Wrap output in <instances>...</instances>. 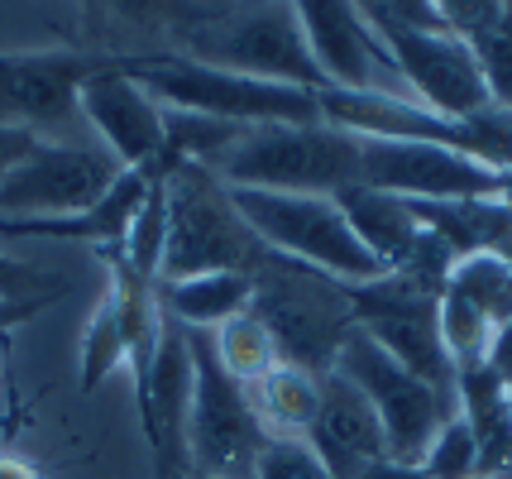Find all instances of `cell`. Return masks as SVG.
<instances>
[{"mask_svg":"<svg viewBox=\"0 0 512 479\" xmlns=\"http://www.w3.org/2000/svg\"><path fill=\"white\" fill-rule=\"evenodd\" d=\"M249 317H259L268 326L283 365L321 379L335 369L340 345L355 331V302H350V288L340 278L268 250L254 269Z\"/></svg>","mask_w":512,"mask_h":479,"instance_id":"cell-1","label":"cell"},{"mask_svg":"<svg viewBox=\"0 0 512 479\" xmlns=\"http://www.w3.org/2000/svg\"><path fill=\"white\" fill-rule=\"evenodd\" d=\"M168 187V240L158 283H187L201 274H254L264 259V240L249 230L230 187L201 168V163H173L163 173Z\"/></svg>","mask_w":512,"mask_h":479,"instance_id":"cell-2","label":"cell"},{"mask_svg":"<svg viewBox=\"0 0 512 479\" xmlns=\"http://www.w3.org/2000/svg\"><path fill=\"white\" fill-rule=\"evenodd\" d=\"M125 72L154 96L163 111L206 115V120H225V125H245V130H259V125H321V106H316L312 92L240 77V72L197 63V58L130 53Z\"/></svg>","mask_w":512,"mask_h":479,"instance_id":"cell-3","label":"cell"},{"mask_svg":"<svg viewBox=\"0 0 512 479\" xmlns=\"http://www.w3.org/2000/svg\"><path fill=\"white\" fill-rule=\"evenodd\" d=\"M225 187L335 197L359 183V139L335 125H259L211 163Z\"/></svg>","mask_w":512,"mask_h":479,"instance_id":"cell-4","label":"cell"},{"mask_svg":"<svg viewBox=\"0 0 512 479\" xmlns=\"http://www.w3.org/2000/svg\"><path fill=\"white\" fill-rule=\"evenodd\" d=\"M182 44L187 58L211 68L297 87V92H326V77L316 72L312 48L302 39V24L292 5H225V10H192L182 15Z\"/></svg>","mask_w":512,"mask_h":479,"instance_id":"cell-5","label":"cell"},{"mask_svg":"<svg viewBox=\"0 0 512 479\" xmlns=\"http://www.w3.org/2000/svg\"><path fill=\"white\" fill-rule=\"evenodd\" d=\"M230 197L240 206V216L249 230L264 240V250L297 259L307 269L340 278L345 288L374 283L383 278V264L359 245V235L350 230L345 211L335 206V197H292V192H245L230 187Z\"/></svg>","mask_w":512,"mask_h":479,"instance_id":"cell-6","label":"cell"},{"mask_svg":"<svg viewBox=\"0 0 512 479\" xmlns=\"http://www.w3.org/2000/svg\"><path fill=\"white\" fill-rule=\"evenodd\" d=\"M192 336V412H187V465L201 479H254V465L268 446L264 417L254 412L245 384H235L221 369L211 336L206 331H187Z\"/></svg>","mask_w":512,"mask_h":479,"instance_id":"cell-7","label":"cell"},{"mask_svg":"<svg viewBox=\"0 0 512 479\" xmlns=\"http://www.w3.org/2000/svg\"><path fill=\"white\" fill-rule=\"evenodd\" d=\"M335 374H345L369 398V408H374V417L383 427V441H388V460H402V465H422L436 432L460 412L455 408V393H441V388L422 384L417 374H407L359 326L340 345Z\"/></svg>","mask_w":512,"mask_h":479,"instance_id":"cell-8","label":"cell"},{"mask_svg":"<svg viewBox=\"0 0 512 479\" xmlns=\"http://www.w3.org/2000/svg\"><path fill=\"white\" fill-rule=\"evenodd\" d=\"M359 10H364V20L374 24V34L383 39L398 77L407 82V96L417 106L450 115V120H465V115H479L484 106H493L474 48L460 34H450L446 20L402 24L393 15H383V5H359Z\"/></svg>","mask_w":512,"mask_h":479,"instance_id":"cell-9","label":"cell"},{"mask_svg":"<svg viewBox=\"0 0 512 479\" xmlns=\"http://www.w3.org/2000/svg\"><path fill=\"white\" fill-rule=\"evenodd\" d=\"M355 326L422 384L455 393V365L441 341V288L417 274H383L350 288Z\"/></svg>","mask_w":512,"mask_h":479,"instance_id":"cell-10","label":"cell"},{"mask_svg":"<svg viewBox=\"0 0 512 479\" xmlns=\"http://www.w3.org/2000/svg\"><path fill=\"white\" fill-rule=\"evenodd\" d=\"M359 183L426 206L512 202V173H493L479 159L412 139H359Z\"/></svg>","mask_w":512,"mask_h":479,"instance_id":"cell-11","label":"cell"},{"mask_svg":"<svg viewBox=\"0 0 512 479\" xmlns=\"http://www.w3.org/2000/svg\"><path fill=\"white\" fill-rule=\"evenodd\" d=\"M125 168L101 144H48L39 139L0 183V221H53L91 211Z\"/></svg>","mask_w":512,"mask_h":479,"instance_id":"cell-12","label":"cell"},{"mask_svg":"<svg viewBox=\"0 0 512 479\" xmlns=\"http://www.w3.org/2000/svg\"><path fill=\"white\" fill-rule=\"evenodd\" d=\"M115 53H0V125L24 130L48 144H67V125L77 115V92L91 72H101Z\"/></svg>","mask_w":512,"mask_h":479,"instance_id":"cell-13","label":"cell"},{"mask_svg":"<svg viewBox=\"0 0 512 479\" xmlns=\"http://www.w3.org/2000/svg\"><path fill=\"white\" fill-rule=\"evenodd\" d=\"M302 39L312 48L316 72L326 77V92H374V96H407L393 58L364 10L350 0H302L292 5ZM412 101V96H407Z\"/></svg>","mask_w":512,"mask_h":479,"instance_id":"cell-14","label":"cell"},{"mask_svg":"<svg viewBox=\"0 0 512 479\" xmlns=\"http://www.w3.org/2000/svg\"><path fill=\"white\" fill-rule=\"evenodd\" d=\"M130 53H115L101 72H91L77 92V115L91 125L96 144L120 168L158 173L168 149V111L125 72Z\"/></svg>","mask_w":512,"mask_h":479,"instance_id":"cell-15","label":"cell"},{"mask_svg":"<svg viewBox=\"0 0 512 479\" xmlns=\"http://www.w3.org/2000/svg\"><path fill=\"white\" fill-rule=\"evenodd\" d=\"M192 336L178 321H163V336L149 369L134 379V403H139V427L149 441L158 479H192L187 465V412H192Z\"/></svg>","mask_w":512,"mask_h":479,"instance_id":"cell-16","label":"cell"},{"mask_svg":"<svg viewBox=\"0 0 512 479\" xmlns=\"http://www.w3.org/2000/svg\"><path fill=\"white\" fill-rule=\"evenodd\" d=\"M302 441L321 456V465L335 479H359L369 465L388 460V441H383V427L369 408V398L335 369L321 374V403H316V417Z\"/></svg>","mask_w":512,"mask_h":479,"instance_id":"cell-17","label":"cell"},{"mask_svg":"<svg viewBox=\"0 0 512 479\" xmlns=\"http://www.w3.org/2000/svg\"><path fill=\"white\" fill-rule=\"evenodd\" d=\"M335 206L345 211V221L359 235V245L383 264V274H398L402 264L417 254V245H422V235H426L417 211L402 202V197L374 192V187H364V183L335 192Z\"/></svg>","mask_w":512,"mask_h":479,"instance_id":"cell-18","label":"cell"},{"mask_svg":"<svg viewBox=\"0 0 512 479\" xmlns=\"http://www.w3.org/2000/svg\"><path fill=\"white\" fill-rule=\"evenodd\" d=\"M455 408L465 417L479 446V475L484 479H512V412H508V384L489 365H474L455 374Z\"/></svg>","mask_w":512,"mask_h":479,"instance_id":"cell-19","label":"cell"},{"mask_svg":"<svg viewBox=\"0 0 512 479\" xmlns=\"http://www.w3.org/2000/svg\"><path fill=\"white\" fill-rule=\"evenodd\" d=\"M163 312L182 331H221L254 307V274H201L187 283H158Z\"/></svg>","mask_w":512,"mask_h":479,"instance_id":"cell-20","label":"cell"},{"mask_svg":"<svg viewBox=\"0 0 512 479\" xmlns=\"http://www.w3.org/2000/svg\"><path fill=\"white\" fill-rule=\"evenodd\" d=\"M446 297L465 302L474 317H484L498 331L503 321H512V264L503 254H489V250H474V254H460L450 264L446 274Z\"/></svg>","mask_w":512,"mask_h":479,"instance_id":"cell-21","label":"cell"},{"mask_svg":"<svg viewBox=\"0 0 512 479\" xmlns=\"http://www.w3.org/2000/svg\"><path fill=\"white\" fill-rule=\"evenodd\" d=\"M249 398H254V412L264 417L268 436H307L316 403H321V379L292 365H278L268 379L249 388Z\"/></svg>","mask_w":512,"mask_h":479,"instance_id":"cell-22","label":"cell"},{"mask_svg":"<svg viewBox=\"0 0 512 479\" xmlns=\"http://www.w3.org/2000/svg\"><path fill=\"white\" fill-rule=\"evenodd\" d=\"M206 336H211V350H216L221 369L245 388H254L259 379H268L273 369L283 365V360H278V345L268 336V326L259 317H249V312L235 321H225L221 331H206Z\"/></svg>","mask_w":512,"mask_h":479,"instance_id":"cell-23","label":"cell"},{"mask_svg":"<svg viewBox=\"0 0 512 479\" xmlns=\"http://www.w3.org/2000/svg\"><path fill=\"white\" fill-rule=\"evenodd\" d=\"M77 365H82V374H77L82 393H96L115 369L125 365V321H120V302H115L111 288L101 293V302H96V312H91V321H87V331H82Z\"/></svg>","mask_w":512,"mask_h":479,"instance_id":"cell-24","label":"cell"},{"mask_svg":"<svg viewBox=\"0 0 512 479\" xmlns=\"http://www.w3.org/2000/svg\"><path fill=\"white\" fill-rule=\"evenodd\" d=\"M163 240H168V187H163V173H154L149 197H144V206H139V216H134V226H130V240H125V250L115 254V259H120L130 274L158 283Z\"/></svg>","mask_w":512,"mask_h":479,"instance_id":"cell-25","label":"cell"},{"mask_svg":"<svg viewBox=\"0 0 512 479\" xmlns=\"http://www.w3.org/2000/svg\"><path fill=\"white\" fill-rule=\"evenodd\" d=\"M465 44L479 58V72H484V87H489L493 106L512 111V5H498L489 15V24H479Z\"/></svg>","mask_w":512,"mask_h":479,"instance_id":"cell-26","label":"cell"},{"mask_svg":"<svg viewBox=\"0 0 512 479\" xmlns=\"http://www.w3.org/2000/svg\"><path fill=\"white\" fill-rule=\"evenodd\" d=\"M422 470H426V479H479V446H474V432L465 427L460 412L426 446Z\"/></svg>","mask_w":512,"mask_h":479,"instance_id":"cell-27","label":"cell"},{"mask_svg":"<svg viewBox=\"0 0 512 479\" xmlns=\"http://www.w3.org/2000/svg\"><path fill=\"white\" fill-rule=\"evenodd\" d=\"M254 479H335L302 436H268Z\"/></svg>","mask_w":512,"mask_h":479,"instance_id":"cell-28","label":"cell"},{"mask_svg":"<svg viewBox=\"0 0 512 479\" xmlns=\"http://www.w3.org/2000/svg\"><path fill=\"white\" fill-rule=\"evenodd\" d=\"M39 293H63V283L44 274V269H34V264H24V259L0 254V297L15 302V297H39Z\"/></svg>","mask_w":512,"mask_h":479,"instance_id":"cell-29","label":"cell"},{"mask_svg":"<svg viewBox=\"0 0 512 479\" xmlns=\"http://www.w3.org/2000/svg\"><path fill=\"white\" fill-rule=\"evenodd\" d=\"M53 297H58V293L15 297V302H5V297H0V336H5V331H15V326H20V321H29V317H34V312H44V307H48V302H53Z\"/></svg>","mask_w":512,"mask_h":479,"instance_id":"cell-30","label":"cell"},{"mask_svg":"<svg viewBox=\"0 0 512 479\" xmlns=\"http://www.w3.org/2000/svg\"><path fill=\"white\" fill-rule=\"evenodd\" d=\"M34 144H39L34 135H24V130H10V125H0V183H5V173H10V168H15V163H20L24 154L34 149Z\"/></svg>","mask_w":512,"mask_h":479,"instance_id":"cell-31","label":"cell"},{"mask_svg":"<svg viewBox=\"0 0 512 479\" xmlns=\"http://www.w3.org/2000/svg\"><path fill=\"white\" fill-rule=\"evenodd\" d=\"M484 365L503 379V384H512V321H503L498 331H493V345H489V360Z\"/></svg>","mask_w":512,"mask_h":479,"instance_id":"cell-32","label":"cell"},{"mask_svg":"<svg viewBox=\"0 0 512 479\" xmlns=\"http://www.w3.org/2000/svg\"><path fill=\"white\" fill-rule=\"evenodd\" d=\"M359 479H426L422 465H402V460H379V465H369Z\"/></svg>","mask_w":512,"mask_h":479,"instance_id":"cell-33","label":"cell"},{"mask_svg":"<svg viewBox=\"0 0 512 479\" xmlns=\"http://www.w3.org/2000/svg\"><path fill=\"white\" fill-rule=\"evenodd\" d=\"M0 479H39V470H34L29 460L5 456V451H0Z\"/></svg>","mask_w":512,"mask_h":479,"instance_id":"cell-34","label":"cell"},{"mask_svg":"<svg viewBox=\"0 0 512 479\" xmlns=\"http://www.w3.org/2000/svg\"><path fill=\"white\" fill-rule=\"evenodd\" d=\"M508 412H512V384H508Z\"/></svg>","mask_w":512,"mask_h":479,"instance_id":"cell-35","label":"cell"},{"mask_svg":"<svg viewBox=\"0 0 512 479\" xmlns=\"http://www.w3.org/2000/svg\"><path fill=\"white\" fill-rule=\"evenodd\" d=\"M192 479H201V475H192Z\"/></svg>","mask_w":512,"mask_h":479,"instance_id":"cell-36","label":"cell"},{"mask_svg":"<svg viewBox=\"0 0 512 479\" xmlns=\"http://www.w3.org/2000/svg\"><path fill=\"white\" fill-rule=\"evenodd\" d=\"M479 479H484V475H479Z\"/></svg>","mask_w":512,"mask_h":479,"instance_id":"cell-37","label":"cell"}]
</instances>
